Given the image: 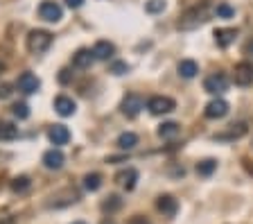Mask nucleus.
<instances>
[{
	"mask_svg": "<svg viewBox=\"0 0 253 224\" xmlns=\"http://www.w3.org/2000/svg\"><path fill=\"white\" fill-rule=\"evenodd\" d=\"M244 134H247V125H244V123H237V125H231V129H228V132L217 134L215 138H219V140H233V138H240V136H244Z\"/></svg>",
	"mask_w": 253,
	"mask_h": 224,
	"instance_id": "6ab92c4d",
	"label": "nucleus"
},
{
	"mask_svg": "<svg viewBox=\"0 0 253 224\" xmlns=\"http://www.w3.org/2000/svg\"><path fill=\"white\" fill-rule=\"evenodd\" d=\"M93 50H88V48H82V50H77V52L73 54V66L75 68H88L90 64H93Z\"/></svg>",
	"mask_w": 253,
	"mask_h": 224,
	"instance_id": "dca6fc26",
	"label": "nucleus"
},
{
	"mask_svg": "<svg viewBox=\"0 0 253 224\" xmlns=\"http://www.w3.org/2000/svg\"><path fill=\"white\" fill-rule=\"evenodd\" d=\"M63 161H66V156H63V152L59 147L47 149L45 154H43V166H45L47 170H59V168H63Z\"/></svg>",
	"mask_w": 253,
	"mask_h": 224,
	"instance_id": "9d476101",
	"label": "nucleus"
},
{
	"mask_svg": "<svg viewBox=\"0 0 253 224\" xmlns=\"http://www.w3.org/2000/svg\"><path fill=\"white\" fill-rule=\"evenodd\" d=\"M138 145V136L133 132H122L120 136H118V147L120 149H126V152H129V149H133Z\"/></svg>",
	"mask_w": 253,
	"mask_h": 224,
	"instance_id": "aec40b11",
	"label": "nucleus"
},
{
	"mask_svg": "<svg viewBox=\"0 0 253 224\" xmlns=\"http://www.w3.org/2000/svg\"><path fill=\"white\" fill-rule=\"evenodd\" d=\"M2 70H5V64H2V61H0V73H2Z\"/></svg>",
	"mask_w": 253,
	"mask_h": 224,
	"instance_id": "c9c22d12",
	"label": "nucleus"
},
{
	"mask_svg": "<svg viewBox=\"0 0 253 224\" xmlns=\"http://www.w3.org/2000/svg\"><path fill=\"white\" fill-rule=\"evenodd\" d=\"M120 206H122V199L118 197V195H109V197L102 202V211H104V213H116Z\"/></svg>",
	"mask_w": 253,
	"mask_h": 224,
	"instance_id": "393cba45",
	"label": "nucleus"
},
{
	"mask_svg": "<svg viewBox=\"0 0 253 224\" xmlns=\"http://www.w3.org/2000/svg\"><path fill=\"white\" fill-rule=\"evenodd\" d=\"M73 224H86V222H73Z\"/></svg>",
	"mask_w": 253,
	"mask_h": 224,
	"instance_id": "4c0bfd02",
	"label": "nucleus"
},
{
	"mask_svg": "<svg viewBox=\"0 0 253 224\" xmlns=\"http://www.w3.org/2000/svg\"><path fill=\"white\" fill-rule=\"evenodd\" d=\"M147 109L154 116H163V113H172L176 109V102L168 95H154L147 100Z\"/></svg>",
	"mask_w": 253,
	"mask_h": 224,
	"instance_id": "f03ea898",
	"label": "nucleus"
},
{
	"mask_svg": "<svg viewBox=\"0 0 253 224\" xmlns=\"http://www.w3.org/2000/svg\"><path fill=\"white\" fill-rule=\"evenodd\" d=\"M165 7H168L165 0H147L145 2V11L147 14H161V11H165Z\"/></svg>",
	"mask_w": 253,
	"mask_h": 224,
	"instance_id": "a878e982",
	"label": "nucleus"
},
{
	"mask_svg": "<svg viewBox=\"0 0 253 224\" xmlns=\"http://www.w3.org/2000/svg\"><path fill=\"white\" fill-rule=\"evenodd\" d=\"M47 138L52 145H66L70 140V132L66 125H52L50 132H47Z\"/></svg>",
	"mask_w": 253,
	"mask_h": 224,
	"instance_id": "9b49d317",
	"label": "nucleus"
},
{
	"mask_svg": "<svg viewBox=\"0 0 253 224\" xmlns=\"http://www.w3.org/2000/svg\"><path fill=\"white\" fill-rule=\"evenodd\" d=\"M181 127L176 123H163L161 127H158V136L161 138H174V136H179Z\"/></svg>",
	"mask_w": 253,
	"mask_h": 224,
	"instance_id": "5701e85b",
	"label": "nucleus"
},
{
	"mask_svg": "<svg viewBox=\"0 0 253 224\" xmlns=\"http://www.w3.org/2000/svg\"><path fill=\"white\" fill-rule=\"evenodd\" d=\"M16 84H18V89H21L23 93H27V95H32V93H37L39 89H41V82H39V77L34 73H23Z\"/></svg>",
	"mask_w": 253,
	"mask_h": 224,
	"instance_id": "1a4fd4ad",
	"label": "nucleus"
},
{
	"mask_svg": "<svg viewBox=\"0 0 253 224\" xmlns=\"http://www.w3.org/2000/svg\"><path fill=\"white\" fill-rule=\"evenodd\" d=\"M204 89L211 93V95H219V93H224L228 89L226 75H224V73H215V75H211V77H206Z\"/></svg>",
	"mask_w": 253,
	"mask_h": 224,
	"instance_id": "423d86ee",
	"label": "nucleus"
},
{
	"mask_svg": "<svg viewBox=\"0 0 253 224\" xmlns=\"http://www.w3.org/2000/svg\"><path fill=\"white\" fill-rule=\"evenodd\" d=\"M54 109H57L59 116L68 118V116H73V113H75L77 104H75V100H73V97H68V95H57V97H54Z\"/></svg>",
	"mask_w": 253,
	"mask_h": 224,
	"instance_id": "f8f14e48",
	"label": "nucleus"
},
{
	"mask_svg": "<svg viewBox=\"0 0 253 224\" xmlns=\"http://www.w3.org/2000/svg\"><path fill=\"white\" fill-rule=\"evenodd\" d=\"M18 138V127L14 123H0V140Z\"/></svg>",
	"mask_w": 253,
	"mask_h": 224,
	"instance_id": "412c9836",
	"label": "nucleus"
},
{
	"mask_svg": "<svg viewBox=\"0 0 253 224\" xmlns=\"http://www.w3.org/2000/svg\"><path fill=\"white\" fill-rule=\"evenodd\" d=\"M39 16L47 23H59L63 18V9L54 0H43L41 5H39Z\"/></svg>",
	"mask_w": 253,
	"mask_h": 224,
	"instance_id": "7ed1b4c3",
	"label": "nucleus"
},
{
	"mask_svg": "<svg viewBox=\"0 0 253 224\" xmlns=\"http://www.w3.org/2000/svg\"><path fill=\"white\" fill-rule=\"evenodd\" d=\"M233 82L237 86H251L253 84V64L249 61H240L233 70Z\"/></svg>",
	"mask_w": 253,
	"mask_h": 224,
	"instance_id": "39448f33",
	"label": "nucleus"
},
{
	"mask_svg": "<svg viewBox=\"0 0 253 224\" xmlns=\"http://www.w3.org/2000/svg\"><path fill=\"white\" fill-rule=\"evenodd\" d=\"M120 109H122V113H125L126 118H136L138 113L145 109V100H142L140 95H136V93H129V95L122 100Z\"/></svg>",
	"mask_w": 253,
	"mask_h": 224,
	"instance_id": "20e7f679",
	"label": "nucleus"
},
{
	"mask_svg": "<svg viewBox=\"0 0 253 224\" xmlns=\"http://www.w3.org/2000/svg\"><path fill=\"white\" fill-rule=\"evenodd\" d=\"M215 170H217L215 159H206V161H199V163H197V175L199 177H211Z\"/></svg>",
	"mask_w": 253,
	"mask_h": 224,
	"instance_id": "4be33fe9",
	"label": "nucleus"
},
{
	"mask_svg": "<svg viewBox=\"0 0 253 224\" xmlns=\"http://www.w3.org/2000/svg\"><path fill=\"white\" fill-rule=\"evenodd\" d=\"M215 14L219 18H233V16H235V9H233L231 5H226V2H219V5H217V9H215Z\"/></svg>",
	"mask_w": 253,
	"mask_h": 224,
	"instance_id": "c85d7f7f",
	"label": "nucleus"
},
{
	"mask_svg": "<svg viewBox=\"0 0 253 224\" xmlns=\"http://www.w3.org/2000/svg\"><path fill=\"white\" fill-rule=\"evenodd\" d=\"M52 45V34L45 32V30H32L27 34V50L32 54H41Z\"/></svg>",
	"mask_w": 253,
	"mask_h": 224,
	"instance_id": "f257e3e1",
	"label": "nucleus"
},
{
	"mask_svg": "<svg viewBox=\"0 0 253 224\" xmlns=\"http://www.w3.org/2000/svg\"><path fill=\"white\" fill-rule=\"evenodd\" d=\"M247 52H249V54H253V41H249V45H247Z\"/></svg>",
	"mask_w": 253,
	"mask_h": 224,
	"instance_id": "f704fd0d",
	"label": "nucleus"
},
{
	"mask_svg": "<svg viewBox=\"0 0 253 224\" xmlns=\"http://www.w3.org/2000/svg\"><path fill=\"white\" fill-rule=\"evenodd\" d=\"M59 82H61V84H68L70 82V70H61V73H59Z\"/></svg>",
	"mask_w": 253,
	"mask_h": 224,
	"instance_id": "2f4dec72",
	"label": "nucleus"
},
{
	"mask_svg": "<svg viewBox=\"0 0 253 224\" xmlns=\"http://www.w3.org/2000/svg\"><path fill=\"white\" fill-rule=\"evenodd\" d=\"M30 186H32L30 177H16L14 181H11V190L14 192H25Z\"/></svg>",
	"mask_w": 253,
	"mask_h": 224,
	"instance_id": "bb28decb",
	"label": "nucleus"
},
{
	"mask_svg": "<svg viewBox=\"0 0 253 224\" xmlns=\"http://www.w3.org/2000/svg\"><path fill=\"white\" fill-rule=\"evenodd\" d=\"M66 5H68L70 9H79V7L84 5V0H66Z\"/></svg>",
	"mask_w": 253,
	"mask_h": 224,
	"instance_id": "473e14b6",
	"label": "nucleus"
},
{
	"mask_svg": "<svg viewBox=\"0 0 253 224\" xmlns=\"http://www.w3.org/2000/svg\"><path fill=\"white\" fill-rule=\"evenodd\" d=\"M100 186H102V175H97V172H90V175L84 177V188H86V190L95 192V190H100Z\"/></svg>",
	"mask_w": 253,
	"mask_h": 224,
	"instance_id": "b1692460",
	"label": "nucleus"
},
{
	"mask_svg": "<svg viewBox=\"0 0 253 224\" xmlns=\"http://www.w3.org/2000/svg\"><path fill=\"white\" fill-rule=\"evenodd\" d=\"M111 73L125 75V73H129V66H126V61H113V64H111Z\"/></svg>",
	"mask_w": 253,
	"mask_h": 224,
	"instance_id": "c756f323",
	"label": "nucleus"
},
{
	"mask_svg": "<svg viewBox=\"0 0 253 224\" xmlns=\"http://www.w3.org/2000/svg\"><path fill=\"white\" fill-rule=\"evenodd\" d=\"M206 21V7H197V9H192V11H188L183 18L179 21V27L181 30H192V27H197V25H201V23Z\"/></svg>",
	"mask_w": 253,
	"mask_h": 224,
	"instance_id": "6e6552de",
	"label": "nucleus"
},
{
	"mask_svg": "<svg viewBox=\"0 0 253 224\" xmlns=\"http://www.w3.org/2000/svg\"><path fill=\"white\" fill-rule=\"evenodd\" d=\"M116 54V45L111 41H97L93 45V57L100 59V61H106V59H111Z\"/></svg>",
	"mask_w": 253,
	"mask_h": 224,
	"instance_id": "4468645a",
	"label": "nucleus"
},
{
	"mask_svg": "<svg viewBox=\"0 0 253 224\" xmlns=\"http://www.w3.org/2000/svg\"><path fill=\"white\" fill-rule=\"evenodd\" d=\"M102 224H116V222H102Z\"/></svg>",
	"mask_w": 253,
	"mask_h": 224,
	"instance_id": "e433bc0d",
	"label": "nucleus"
},
{
	"mask_svg": "<svg viewBox=\"0 0 253 224\" xmlns=\"http://www.w3.org/2000/svg\"><path fill=\"white\" fill-rule=\"evenodd\" d=\"M116 179L126 188V190H133V188H136V181H138V170H133V168H126V170L120 172Z\"/></svg>",
	"mask_w": 253,
	"mask_h": 224,
	"instance_id": "a211bd4d",
	"label": "nucleus"
},
{
	"mask_svg": "<svg viewBox=\"0 0 253 224\" xmlns=\"http://www.w3.org/2000/svg\"><path fill=\"white\" fill-rule=\"evenodd\" d=\"M11 111H14V116L18 118V120H27V118H30V107H27L25 102L14 104V109H11Z\"/></svg>",
	"mask_w": 253,
	"mask_h": 224,
	"instance_id": "cd10ccee",
	"label": "nucleus"
},
{
	"mask_svg": "<svg viewBox=\"0 0 253 224\" xmlns=\"http://www.w3.org/2000/svg\"><path fill=\"white\" fill-rule=\"evenodd\" d=\"M11 95V86L9 84H2L0 86V100H5V97Z\"/></svg>",
	"mask_w": 253,
	"mask_h": 224,
	"instance_id": "7c9ffc66",
	"label": "nucleus"
},
{
	"mask_svg": "<svg viewBox=\"0 0 253 224\" xmlns=\"http://www.w3.org/2000/svg\"><path fill=\"white\" fill-rule=\"evenodd\" d=\"M129 224H149V222L142 218V215H133V218L129 220Z\"/></svg>",
	"mask_w": 253,
	"mask_h": 224,
	"instance_id": "72a5a7b5",
	"label": "nucleus"
},
{
	"mask_svg": "<svg viewBox=\"0 0 253 224\" xmlns=\"http://www.w3.org/2000/svg\"><path fill=\"white\" fill-rule=\"evenodd\" d=\"M228 113V102L221 100V97H217V100L208 102L204 109V116L211 118V120H219V118H224Z\"/></svg>",
	"mask_w": 253,
	"mask_h": 224,
	"instance_id": "0eeeda50",
	"label": "nucleus"
},
{
	"mask_svg": "<svg viewBox=\"0 0 253 224\" xmlns=\"http://www.w3.org/2000/svg\"><path fill=\"white\" fill-rule=\"evenodd\" d=\"M237 37V30H231V27H219V30H215V41L219 48H228L233 41H235Z\"/></svg>",
	"mask_w": 253,
	"mask_h": 224,
	"instance_id": "2eb2a0df",
	"label": "nucleus"
},
{
	"mask_svg": "<svg viewBox=\"0 0 253 224\" xmlns=\"http://www.w3.org/2000/svg\"><path fill=\"white\" fill-rule=\"evenodd\" d=\"M179 75L183 77V80H192V77H197V73H199V66H197L195 59H183V61H179Z\"/></svg>",
	"mask_w": 253,
	"mask_h": 224,
	"instance_id": "f3484780",
	"label": "nucleus"
},
{
	"mask_svg": "<svg viewBox=\"0 0 253 224\" xmlns=\"http://www.w3.org/2000/svg\"><path fill=\"white\" fill-rule=\"evenodd\" d=\"M156 208L163 215L172 218V215H176V211H179V202H176L172 195H161V197H158V202H156Z\"/></svg>",
	"mask_w": 253,
	"mask_h": 224,
	"instance_id": "ddd939ff",
	"label": "nucleus"
}]
</instances>
